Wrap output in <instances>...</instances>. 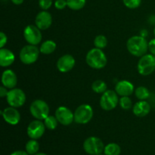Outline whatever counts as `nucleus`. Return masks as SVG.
Returning <instances> with one entry per match:
<instances>
[{
	"label": "nucleus",
	"mask_w": 155,
	"mask_h": 155,
	"mask_svg": "<svg viewBox=\"0 0 155 155\" xmlns=\"http://www.w3.org/2000/svg\"><path fill=\"white\" fill-rule=\"evenodd\" d=\"M138 72L142 76H148L155 71V55L146 54L141 57L137 65Z\"/></svg>",
	"instance_id": "nucleus-5"
},
{
	"label": "nucleus",
	"mask_w": 155,
	"mask_h": 155,
	"mask_svg": "<svg viewBox=\"0 0 155 155\" xmlns=\"http://www.w3.org/2000/svg\"><path fill=\"white\" fill-rule=\"evenodd\" d=\"M12 2V3L16 5H20L22 4L23 2H24V0H11Z\"/></svg>",
	"instance_id": "nucleus-36"
},
{
	"label": "nucleus",
	"mask_w": 155,
	"mask_h": 155,
	"mask_svg": "<svg viewBox=\"0 0 155 155\" xmlns=\"http://www.w3.org/2000/svg\"><path fill=\"white\" fill-rule=\"evenodd\" d=\"M68 7L73 11H79L83 8L86 0H67Z\"/></svg>",
	"instance_id": "nucleus-24"
},
{
	"label": "nucleus",
	"mask_w": 155,
	"mask_h": 155,
	"mask_svg": "<svg viewBox=\"0 0 155 155\" xmlns=\"http://www.w3.org/2000/svg\"><path fill=\"white\" fill-rule=\"evenodd\" d=\"M148 50L150 51L151 54L155 55V39H151L148 42Z\"/></svg>",
	"instance_id": "nucleus-33"
},
{
	"label": "nucleus",
	"mask_w": 155,
	"mask_h": 155,
	"mask_svg": "<svg viewBox=\"0 0 155 155\" xmlns=\"http://www.w3.org/2000/svg\"><path fill=\"white\" fill-rule=\"evenodd\" d=\"M129 52L136 57H142L148 50V42L144 36H134L128 39L127 43Z\"/></svg>",
	"instance_id": "nucleus-1"
},
{
	"label": "nucleus",
	"mask_w": 155,
	"mask_h": 155,
	"mask_svg": "<svg viewBox=\"0 0 155 155\" xmlns=\"http://www.w3.org/2000/svg\"><path fill=\"white\" fill-rule=\"evenodd\" d=\"M104 145L101 139L95 136L87 138L83 142V149L89 155L101 154L104 150Z\"/></svg>",
	"instance_id": "nucleus-6"
},
{
	"label": "nucleus",
	"mask_w": 155,
	"mask_h": 155,
	"mask_svg": "<svg viewBox=\"0 0 155 155\" xmlns=\"http://www.w3.org/2000/svg\"><path fill=\"white\" fill-rule=\"evenodd\" d=\"M68 6L67 0H55L54 2V7L58 10H62Z\"/></svg>",
	"instance_id": "nucleus-31"
},
{
	"label": "nucleus",
	"mask_w": 155,
	"mask_h": 155,
	"mask_svg": "<svg viewBox=\"0 0 155 155\" xmlns=\"http://www.w3.org/2000/svg\"><path fill=\"white\" fill-rule=\"evenodd\" d=\"M26 151L30 155H34L38 153L39 150V145L36 139H30L27 142L25 146Z\"/></svg>",
	"instance_id": "nucleus-21"
},
{
	"label": "nucleus",
	"mask_w": 155,
	"mask_h": 155,
	"mask_svg": "<svg viewBox=\"0 0 155 155\" xmlns=\"http://www.w3.org/2000/svg\"><path fill=\"white\" fill-rule=\"evenodd\" d=\"M104 153L105 155H120L121 148L116 143H110L104 147Z\"/></svg>",
	"instance_id": "nucleus-22"
},
{
	"label": "nucleus",
	"mask_w": 155,
	"mask_h": 155,
	"mask_svg": "<svg viewBox=\"0 0 155 155\" xmlns=\"http://www.w3.org/2000/svg\"><path fill=\"white\" fill-rule=\"evenodd\" d=\"M58 122L63 126L71 125L74 121V114L68 107L64 106H60L55 110V114Z\"/></svg>",
	"instance_id": "nucleus-12"
},
{
	"label": "nucleus",
	"mask_w": 155,
	"mask_h": 155,
	"mask_svg": "<svg viewBox=\"0 0 155 155\" xmlns=\"http://www.w3.org/2000/svg\"><path fill=\"white\" fill-rule=\"evenodd\" d=\"M8 92V91L7 90V88L5 87L4 86L0 87V97L1 98H4V97L7 96Z\"/></svg>",
	"instance_id": "nucleus-34"
},
{
	"label": "nucleus",
	"mask_w": 155,
	"mask_h": 155,
	"mask_svg": "<svg viewBox=\"0 0 155 155\" xmlns=\"http://www.w3.org/2000/svg\"><path fill=\"white\" fill-rule=\"evenodd\" d=\"M6 100L9 106L17 108L24 105L26 101V95L22 89L14 88L8 91Z\"/></svg>",
	"instance_id": "nucleus-9"
},
{
	"label": "nucleus",
	"mask_w": 155,
	"mask_h": 155,
	"mask_svg": "<svg viewBox=\"0 0 155 155\" xmlns=\"http://www.w3.org/2000/svg\"><path fill=\"white\" fill-rule=\"evenodd\" d=\"M15 56L11 50L2 48L0 49V65L2 68L9 67L14 63Z\"/></svg>",
	"instance_id": "nucleus-19"
},
{
	"label": "nucleus",
	"mask_w": 155,
	"mask_h": 155,
	"mask_svg": "<svg viewBox=\"0 0 155 155\" xmlns=\"http://www.w3.org/2000/svg\"><path fill=\"white\" fill-rule=\"evenodd\" d=\"M98 155H105V154H98Z\"/></svg>",
	"instance_id": "nucleus-39"
},
{
	"label": "nucleus",
	"mask_w": 155,
	"mask_h": 155,
	"mask_svg": "<svg viewBox=\"0 0 155 155\" xmlns=\"http://www.w3.org/2000/svg\"><path fill=\"white\" fill-rule=\"evenodd\" d=\"M133 114L139 117H143L147 116L151 111V105L149 103L145 101V100H142L134 104L133 108Z\"/></svg>",
	"instance_id": "nucleus-18"
},
{
	"label": "nucleus",
	"mask_w": 155,
	"mask_h": 155,
	"mask_svg": "<svg viewBox=\"0 0 155 155\" xmlns=\"http://www.w3.org/2000/svg\"><path fill=\"white\" fill-rule=\"evenodd\" d=\"M1 114L5 121L10 125H16L21 120V114L18 109L12 106L5 108L1 112Z\"/></svg>",
	"instance_id": "nucleus-13"
},
{
	"label": "nucleus",
	"mask_w": 155,
	"mask_h": 155,
	"mask_svg": "<svg viewBox=\"0 0 155 155\" xmlns=\"http://www.w3.org/2000/svg\"><path fill=\"white\" fill-rule=\"evenodd\" d=\"M30 111L35 119L44 120L48 116L49 107L48 104L43 100L36 99L30 104Z\"/></svg>",
	"instance_id": "nucleus-4"
},
{
	"label": "nucleus",
	"mask_w": 155,
	"mask_h": 155,
	"mask_svg": "<svg viewBox=\"0 0 155 155\" xmlns=\"http://www.w3.org/2000/svg\"><path fill=\"white\" fill-rule=\"evenodd\" d=\"M119 104L124 110H130L133 107V102L129 96H121L119 99Z\"/></svg>",
	"instance_id": "nucleus-28"
},
{
	"label": "nucleus",
	"mask_w": 155,
	"mask_h": 155,
	"mask_svg": "<svg viewBox=\"0 0 155 155\" xmlns=\"http://www.w3.org/2000/svg\"><path fill=\"white\" fill-rule=\"evenodd\" d=\"M154 36H155V27H154Z\"/></svg>",
	"instance_id": "nucleus-38"
},
{
	"label": "nucleus",
	"mask_w": 155,
	"mask_h": 155,
	"mask_svg": "<svg viewBox=\"0 0 155 155\" xmlns=\"http://www.w3.org/2000/svg\"><path fill=\"white\" fill-rule=\"evenodd\" d=\"M53 4V0H39V5L41 9L44 11L48 10L51 7Z\"/></svg>",
	"instance_id": "nucleus-30"
},
{
	"label": "nucleus",
	"mask_w": 155,
	"mask_h": 155,
	"mask_svg": "<svg viewBox=\"0 0 155 155\" xmlns=\"http://www.w3.org/2000/svg\"><path fill=\"white\" fill-rule=\"evenodd\" d=\"M135 95L139 100H145L149 98L150 92L145 86H139L135 90Z\"/></svg>",
	"instance_id": "nucleus-25"
},
{
	"label": "nucleus",
	"mask_w": 155,
	"mask_h": 155,
	"mask_svg": "<svg viewBox=\"0 0 155 155\" xmlns=\"http://www.w3.org/2000/svg\"><path fill=\"white\" fill-rule=\"evenodd\" d=\"M24 37L30 45H37L42 41V33L36 26L28 25L24 30Z\"/></svg>",
	"instance_id": "nucleus-10"
},
{
	"label": "nucleus",
	"mask_w": 155,
	"mask_h": 155,
	"mask_svg": "<svg viewBox=\"0 0 155 155\" xmlns=\"http://www.w3.org/2000/svg\"><path fill=\"white\" fill-rule=\"evenodd\" d=\"M86 61L90 68L99 70L102 69L106 66L107 59L102 50L94 48L88 51L86 57Z\"/></svg>",
	"instance_id": "nucleus-2"
},
{
	"label": "nucleus",
	"mask_w": 155,
	"mask_h": 155,
	"mask_svg": "<svg viewBox=\"0 0 155 155\" xmlns=\"http://www.w3.org/2000/svg\"><path fill=\"white\" fill-rule=\"evenodd\" d=\"M75 59L71 54H64L59 58L57 61V68L61 73H68L75 66Z\"/></svg>",
	"instance_id": "nucleus-15"
},
{
	"label": "nucleus",
	"mask_w": 155,
	"mask_h": 155,
	"mask_svg": "<svg viewBox=\"0 0 155 155\" xmlns=\"http://www.w3.org/2000/svg\"><path fill=\"white\" fill-rule=\"evenodd\" d=\"M7 41L8 38L5 33H4L3 32H1L0 33V47H1V48L5 46V45L7 43Z\"/></svg>",
	"instance_id": "nucleus-32"
},
{
	"label": "nucleus",
	"mask_w": 155,
	"mask_h": 155,
	"mask_svg": "<svg viewBox=\"0 0 155 155\" xmlns=\"http://www.w3.org/2000/svg\"><path fill=\"white\" fill-rule=\"evenodd\" d=\"M134 86L127 80L119 81L115 86V92L120 96H130L134 92Z\"/></svg>",
	"instance_id": "nucleus-16"
},
{
	"label": "nucleus",
	"mask_w": 155,
	"mask_h": 155,
	"mask_svg": "<svg viewBox=\"0 0 155 155\" xmlns=\"http://www.w3.org/2000/svg\"><path fill=\"white\" fill-rule=\"evenodd\" d=\"M36 26L41 30H45L51 27L52 24V17L47 11L39 12L35 19Z\"/></svg>",
	"instance_id": "nucleus-14"
},
{
	"label": "nucleus",
	"mask_w": 155,
	"mask_h": 155,
	"mask_svg": "<svg viewBox=\"0 0 155 155\" xmlns=\"http://www.w3.org/2000/svg\"><path fill=\"white\" fill-rule=\"evenodd\" d=\"M119 103L118 94L114 90H107L100 98V106L104 110H111Z\"/></svg>",
	"instance_id": "nucleus-8"
},
{
	"label": "nucleus",
	"mask_w": 155,
	"mask_h": 155,
	"mask_svg": "<svg viewBox=\"0 0 155 155\" xmlns=\"http://www.w3.org/2000/svg\"><path fill=\"white\" fill-rule=\"evenodd\" d=\"M123 2L128 8L135 9L140 6L142 0H123Z\"/></svg>",
	"instance_id": "nucleus-29"
},
{
	"label": "nucleus",
	"mask_w": 155,
	"mask_h": 155,
	"mask_svg": "<svg viewBox=\"0 0 155 155\" xmlns=\"http://www.w3.org/2000/svg\"><path fill=\"white\" fill-rule=\"evenodd\" d=\"M56 43L52 40H46L44 41L41 45L39 50L40 53L43 54H50L54 51L56 49Z\"/></svg>",
	"instance_id": "nucleus-20"
},
{
	"label": "nucleus",
	"mask_w": 155,
	"mask_h": 155,
	"mask_svg": "<svg viewBox=\"0 0 155 155\" xmlns=\"http://www.w3.org/2000/svg\"><path fill=\"white\" fill-rule=\"evenodd\" d=\"M11 155H30L27 151H14Z\"/></svg>",
	"instance_id": "nucleus-35"
},
{
	"label": "nucleus",
	"mask_w": 155,
	"mask_h": 155,
	"mask_svg": "<svg viewBox=\"0 0 155 155\" xmlns=\"http://www.w3.org/2000/svg\"><path fill=\"white\" fill-rule=\"evenodd\" d=\"M45 128L46 127L44 124V122H42L40 120H35L30 122L27 127V136L30 139L37 140L43 136Z\"/></svg>",
	"instance_id": "nucleus-11"
},
{
	"label": "nucleus",
	"mask_w": 155,
	"mask_h": 155,
	"mask_svg": "<svg viewBox=\"0 0 155 155\" xmlns=\"http://www.w3.org/2000/svg\"><path fill=\"white\" fill-rule=\"evenodd\" d=\"M34 155H47L46 154H45V153H42V152H40V153H36V154Z\"/></svg>",
	"instance_id": "nucleus-37"
},
{
	"label": "nucleus",
	"mask_w": 155,
	"mask_h": 155,
	"mask_svg": "<svg viewBox=\"0 0 155 155\" xmlns=\"http://www.w3.org/2000/svg\"><path fill=\"white\" fill-rule=\"evenodd\" d=\"M107 84L105 83V82H104L103 80H95L93 82V83L92 84V89L95 92V93L101 94L104 93V92L107 91Z\"/></svg>",
	"instance_id": "nucleus-23"
},
{
	"label": "nucleus",
	"mask_w": 155,
	"mask_h": 155,
	"mask_svg": "<svg viewBox=\"0 0 155 155\" xmlns=\"http://www.w3.org/2000/svg\"><path fill=\"white\" fill-rule=\"evenodd\" d=\"M2 83L7 89H14L18 83L17 75L12 70H6L2 75Z\"/></svg>",
	"instance_id": "nucleus-17"
},
{
	"label": "nucleus",
	"mask_w": 155,
	"mask_h": 155,
	"mask_svg": "<svg viewBox=\"0 0 155 155\" xmlns=\"http://www.w3.org/2000/svg\"><path fill=\"white\" fill-rule=\"evenodd\" d=\"M58 123L59 122L57 118H56V117L51 116V115H48L44 120V124H45V127L49 130H54V129L57 128Z\"/></svg>",
	"instance_id": "nucleus-26"
},
{
	"label": "nucleus",
	"mask_w": 155,
	"mask_h": 155,
	"mask_svg": "<svg viewBox=\"0 0 155 155\" xmlns=\"http://www.w3.org/2000/svg\"><path fill=\"white\" fill-rule=\"evenodd\" d=\"M40 50L36 45H27L21 48L19 54L21 61L24 64H31L35 63L39 58Z\"/></svg>",
	"instance_id": "nucleus-3"
},
{
	"label": "nucleus",
	"mask_w": 155,
	"mask_h": 155,
	"mask_svg": "<svg viewBox=\"0 0 155 155\" xmlns=\"http://www.w3.org/2000/svg\"><path fill=\"white\" fill-rule=\"evenodd\" d=\"M94 45L95 47L100 49H103L107 45V39L104 35H98L94 39Z\"/></svg>",
	"instance_id": "nucleus-27"
},
{
	"label": "nucleus",
	"mask_w": 155,
	"mask_h": 155,
	"mask_svg": "<svg viewBox=\"0 0 155 155\" xmlns=\"http://www.w3.org/2000/svg\"><path fill=\"white\" fill-rule=\"evenodd\" d=\"M74 121L78 124H86L92 119L93 110L89 104H81L74 112Z\"/></svg>",
	"instance_id": "nucleus-7"
}]
</instances>
